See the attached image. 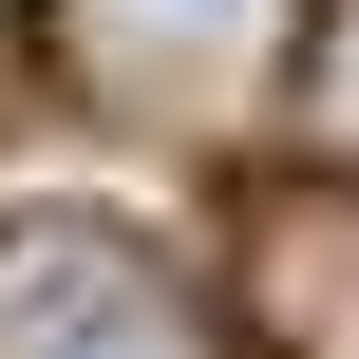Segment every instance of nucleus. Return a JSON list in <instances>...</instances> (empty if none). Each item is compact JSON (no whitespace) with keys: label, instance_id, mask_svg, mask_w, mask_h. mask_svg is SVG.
I'll use <instances>...</instances> for the list:
<instances>
[{"label":"nucleus","instance_id":"obj_1","mask_svg":"<svg viewBox=\"0 0 359 359\" xmlns=\"http://www.w3.org/2000/svg\"><path fill=\"white\" fill-rule=\"evenodd\" d=\"M303 0H57V76L133 133H227L265 76H284Z\"/></svg>","mask_w":359,"mask_h":359},{"label":"nucleus","instance_id":"obj_2","mask_svg":"<svg viewBox=\"0 0 359 359\" xmlns=\"http://www.w3.org/2000/svg\"><path fill=\"white\" fill-rule=\"evenodd\" d=\"M0 359H227V341H208V303H189L133 227L19 208V227H0Z\"/></svg>","mask_w":359,"mask_h":359},{"label":"nucleus","instance_id":"obj_3","mask_svg":"<svg viewBox=\"0 0 359 359\" xmlns=\"http://www.w3.org/2000/svg\"><path fill=\"white\" fill-rule=\"evenodd\" d=\"M246 322L284 359H359V189H284L246 227Z\"/></svg>","mask_w":359,"mask_h":359},{"label":"nucleus","instance_id":"obj_4","mask_svg":"<svg viewBox=\"0 0 359 359\" xmlns=\"http://www.w3.org/2000/svg\"><path fill=\"white\" fill-rule=\"evenodd\" d=\"M322 133H341V151H359V19H341V38H322Z\"/></svg>","mask_w":359,"mask_h":359}]
</instances>
